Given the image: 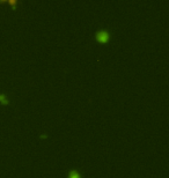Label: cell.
Masks as SVG:
<instances>
[{
  "instance_id": "cell-1",
  "label": "cell",
  "mask_w": 169,
  "mask_h": 178,
  "mask_svg": "<svg viewBox=\"0 0 169 178\" xmlns=\"http://www.w3.org/2000/svg\"><path fill=\"white\" fill-rule=\"evenodd\" d=\"M110 37H111V35L107 29H100L95 33V39L100 44H107L110 41Z\"/></svg>"
},
{
  "instance_id": "cell-2",
  "label": "cell",
  "mask_w": 169,
  "mask_h": 178,
  "mask_svg": "<svg viewBox=\"0 0 169 178\" xmlns=\"http://www.w3.org/2000/svg\"><path fill=\"white\" fill-rule=\"evenodd\" d=\"M67 178H82V175L77 169H71L67 174Z\"/></svg>"
},
{
  "instance_id": "cell-3",
  "label": "cell",
  "mask_w": 169,
  "mask_h": 178,
  "mask_svg": "<svg viewBox=\"0 0 169 178\" xmlns=\"http://www.w3.org/2000/svg\"><path fill=\"white\" fill-rule=\"evenodd\" d=\"M0 103L1 104H4V105H7V104H9V101L8 98H7V96L5 95V94H0Z\"/></svg>"
}]
</instances>
